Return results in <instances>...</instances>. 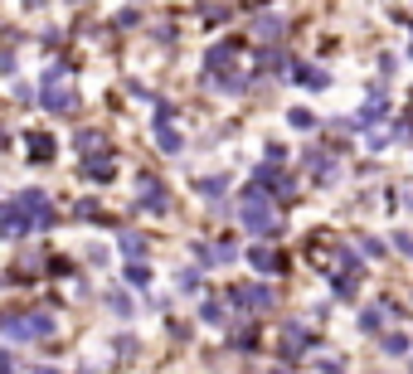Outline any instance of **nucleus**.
Returning <instances> with one entry per match:
<instances>
[{
    "label": "nucleus",
    "mask_w": 413,
    "mask_h": 374,
    "mask_svg": "<svg viewBox=\"0 0 413 374\" xmlns=\"http://www.w3.org/2000/svg\"><path fill=\"white\" fill-rule=\"evenodd\" d=\"M243 224H248V229H258V233H273V229H277V219L268 214V199H248Z\"/></svg>",
    "instance_id": "nucleus-1"
},
{
    "label": "nucleus",
    "mask_w": 413,
    "mask_h": 374,
    "mask_svg": "<svg viewBox=\"0 0 413 374\" xmlns=\"http://www.w3.org/2000/svg\"><path fill=\"white\" fill-rule=\"evenodd\" d=\"M0 326H5V321H0ZM5 331H10V336H20V340H34V336H49V331H54V321H49V316H29V321H10Z\"/></svg>",
    "instance_id": "nucleus-2"
},
{
    "label": "nucleus",
    "mask_w": 413,
    "mask_h": 374,
    "mask_svg": "<svg viewBox=\"0 0 413 374\" xmlns=\"http://www.w3.org/2000/svg\"><path fill=\"white\" fill-rule=\"evenodd\" d=\"M141 199H146V209H166V199H171V194H166V185H161V180H151V175H146V180H141Z\"/></svg>",
    "instance_id": "nucleus-3"
},
{
    "label": "nucleus",
    "mask_w": 413,
    "mask_h": 374,
    "mask_svg": "<svg viewBox=\"0 0 413 374\" xmlns=\"http://www.w3.org/2000/svg\"><path fill=\"white\" fill-rule=\"evenodd\" d=\"M238 301H243V306H268L273 296H268L263 287H243V292H238Z\"/></svg>",
    "instance_id": "nucleus-4"
},
{
    "label": "nucleus",
    "mask_w": 413,
    "mask_h": 374,
    "mask_svg": "<svg viewBox=\"0 0 413 374\" xmlns=\"http://www.w3.org/2000/svg\"><path fill=\"white\" fill-rule=\"evenodd\" d=\"M44 102H49V112H68V107H73V93H59V88H54V93H44Z\"/></svg>",
    "instance_id": "nucleus-5"
},
{
    "label": "nucleus",
    "mask_w": 413,
    "mask_h": 374,
    "mask_svg": "<svg viewBox=\"0 0 413 374\" xmlns=\"http://www.w3.org/2000/svg\"><path fill=\"white\" fill-rule=\"evenodd\" d=\"M248 258H253V268H263V273H273V268H277V263H273V253H268V248H253V253H248Z\"/></svg>",
    "instance_id": "nucleus-6"
},
{
    "label": "nucleus",
    "mask_w": 413,
    "mask_h": 374,
    "mask_svg": "<svg viewBox=\"0 0 413 374\" xmlns=\"http://www.w3.org/2000/svg\"><path fill=\"white\" fill-rule=\"evenodd\" d=\"M141 248H146V238H136V233H126V238H122V253H131V258H136Z\"/></svg>",
    "instance_id": "nucleus-7"
},
{
    "label": "nucleus",
    "mask_w": 413,
    "mask_h": 374,
    "mask_svg": "<svg viewBox=\"0 0 413 374\" xmlns=\"http://www.w3.org/2000/svg\"><path fill=\"white\" fill-rule=\"evenodd\" d=\"M88 175H93V180L103 175V180H107V175H112V166H107V161H88Z\"/></svg>",
    "instance_id": "nucleus-8"
},
{
    "label": "nucleus",
    "mask_w": 413,
    "mask_h": 374,
    "mask_svg": "<svg viewBox=\"0 0 413 374\" xmlns=\"http://www.w3.org/2000/svg\"><path fill=\"white\" fill-rule=\"evenodd\" d=\"M34 374H59V370H34Z\"/></svg>",
    "instance_id": "nucleus-9"
}]
</instances>
